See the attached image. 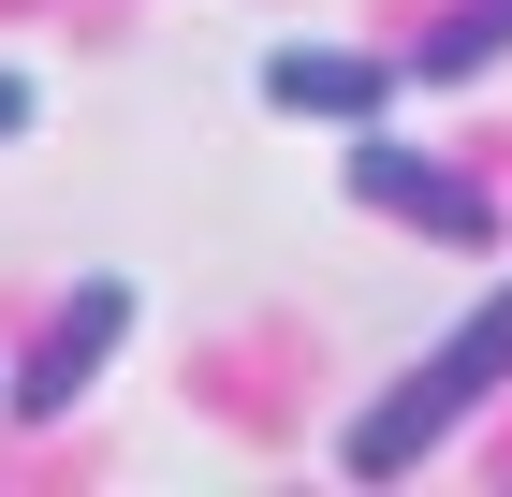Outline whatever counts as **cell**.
Here are the masks:
<instances>
[{"label": "cell", "mask_w": 512, "mask_h": 497, "mask_svg": "<svg viewBox=\"0 0 512 497\" xmlns=\"http://www.w3.org/2000/svg\"><path fill=\"white\" fill-rule=\"evenodd\" d=\"M498 395H512V278H498V293H483V307H469V322H454V337H439L395 395H366V410H352L337 468H352V483H395V468H425L469 410H498Z\"/></svg>", "instance_id": "6da1fadb"}, {"label": "cell", "mask_w": 512, "mask_h": 497, "mask_svg": "<svg viewBox=\"0 0 512 497\" xmlns=\"http://www.w3.org/2000/svg\"><path fill=\"white\" fill-rule=\"evenodd\" d=\"M352 191L381 205V220H410V234H454V249H498V205L454 176V161H425V147H395L381 117L352 132Z\"/></svg>", "instance_id": "7a4b0ae2"}, {"label": "cell", "mask_w": 512, "mask_h": 497, "mask_svg": "<svg viewBox=\"0 0 512 497\" xmlns=\"http://www.w3.org/2000/svg\"><path fill=\"white\" fill-rule=\"evenodd\" d=\"M118 337H132V278H88V293L30 337V366H15V410H30V424H59L88 381H103V366H118Z\"/></svg>", "instance_id": "3957f363"}, {"label": "cell", "mask_w": 512, "mask_h": 497, "mask_svg": "<svg viewBox=\"0 0 512 497\" xmlns=\"http://www.w3.org/2000/svg\"><path fill=\"white\" fill-rule=\"evenodd\" d=\"M264 103H278V117H337V132H366V117L395 103V59H352V44H278V59H264Z\"/></svg>", "instance_id": "277c9868"}, {"label": "cell", "mask_w": 512, "mask_h": 497, "mask_svg": "<svg viewBox=\"0 0 512 497\" xmlns=\"http://www.w3.org/2000/svg\"><path fill=\"white\" fill-rule=\"evenodd\" d=\"M512 59V0H454V15H439L425 44H410V74L425 88H454V74H498Z\"/></svg>", "instance_id": "5b68a950"}, {"label": "cell", "mask_w": 512, "mask_h": 497, "mask_svg": "<svg viewBox=\"0 0 512 497\" xmlns=\"http://www.w3.org/2000/svg\"><path fill=\"white\" fill-rule=\"evenodd\" d=\"M15 132H30V74H0V147H15Z\"/></svg>", "instance_id": "8992f818"}]
</instances>
